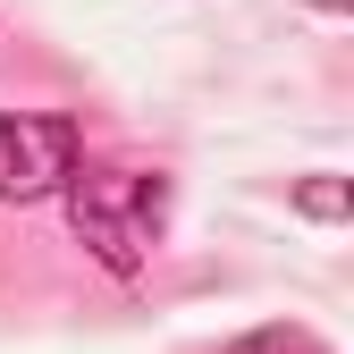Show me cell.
<instances>
[{
    "mask_svg": "<svg viewBox=\"0 0 354 354\" xmlns=\"http://www.w3.org/2000/svg\"><path fill=\"white\" fill-rule=\"evenodd\" d=\"M59 194H68L76 245L93 253L110 279H136L152 261L160 219H169V177H152V169H76Z\"/></svg>",
    "mask_w": 354,
    "mask_h": 354,
    "instance_id": "obj_1",
    "label": "cell"
},
{
    "mask_svg": "<svg viewBox=\"0 0 354 354\" xmlns=\"http://www.w3.org/2000/svg\"><path fill=\"white\" fill-rule=\"evenodd\" d=\"M76 118L59 110H9L0 118V203H51L68 177H76Z\"/></svg>",
    "mask_w": 354,
    "mask_h": 354,
    "instance_id": "obj_2",
    "label": "cell"
},
{
    "mask_svg": "<svg viewBox=\"0 0 354 354\" xmlns=\"http://www.w3.org/2000/svg\"><path fill=\"white\" fill-rule=\"evenodd\" d=\"M295 211H313V219H346V211H354V186H346V177H304V186H295Z\"/></svg>",
    "mask_w": 354,
    "mask_h": 354,
    "instance_id": "obj_3",
    "label": "cell"
},
{
    "mask_svg": "<svg viewBox=\"0 0 354 354\" xmlns=\"http://www.w3.org/2000/svg\"><path fill=\"white\" fill-rule=\"evenodd\" d=\"M228 354H329L313 329H253V337H236Z\"/></svg>",
    "mask_w": 354,
    "mask_h": 354,
    "instance_id": "obj_4",
    "label": "cell"
},
{
    "mask_svg": "<svg viewBox=\"0 0 354 354\" xmlns=\"http://www.w3.org/2000/svg\"><path fill=\"white\" fill-rule=\"evenodd\" d=\"M313 9H346V0H313Z\"/></svg>",
    "mask_w": 354,
    "mask_h": 354,
    "instance_id": "obj_5",
    "label": "cell"
}]
</instances>
